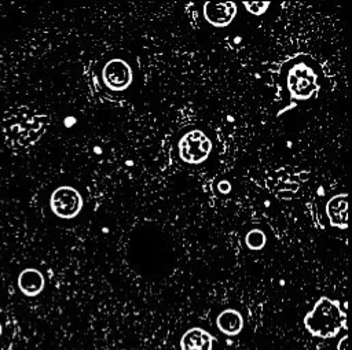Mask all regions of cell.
<instances>
[{
  "instance_id": "obj_1",
  "label": "cell",
  "mask_w": 352,
  "mask_h": 350,
  "mask_svg": "<svg viewBox=\"0 0 352 350\" xmlns=\"http://www.w3.org/2000/svg\"><path fill=\"white\" fill-rule=\"evenodd\" d=\"M346 316L341 310L340 302L327 296H320L314 309L305 314L304 325L307 331L319 339L334 338L342 328H345Z\"/></svg>"
},
{
  "instance_id": "obj_2",
  "label": "cell",
  "mask_w": 352,
  "mask_h": 350,
  "mask_svg": "<svg viewBox=\"0 0 352 350\" xmlns=\"http://www.w3.org/2000/svg\"><path fill=\"white\" fill-rule=\"evenodd\" d=\"M37 117H30L29 110L26 107H18L10 110L1 122L3 135L6 143L11 148H21L28 144H32L28 133L30 128L36 124Z\"/></svg>"
},
{
  "instance_id": "obj_3",
  "label": "cell",
  "mask_w": 352,
  "mask_h": 350,
  "mask_svg": "<svg viewBox=\"0 0 352 350\" xmlns=\"http://www.w3.org/2000/svg\"><path fill=\"white\" fill-rule=\"evenodd\" d=\"M177 151L183 162L199 165L208 159L212 151V141L201 129H191L180 137Z\"/></svg>"
},
{
  "instance_id": "obj_4",
  "label": "cell",
  "mask_w": 352,
  "mask_h": 350,
  "mask_svg": "<svg viewBox=\"0 0 352 350\" xmlns=\"http://www.w3.org/2000/svg\"><path fill=\"white\" fill-rule=\"evenodd\" d=\"M287 91L294 100H307L318 92L316 74L305 63L294 65L286 75Z\"/></svg>"
},
{
  "instance_id": "obj_5",
  "label": "cell",
  "mask_w": 352,
  "mask_h": 350,
  "mask_svg": "<svg viewBox=\"0 0 352 350\" xmlns=\"http://www.w3.org/2000/svg\"><path fill=\"white\" fill-rule=\"evenodd\" d=\"M84 206V199L74 187L59 185L50 196L51 211L63 220H72L80 214Z\"/></svg>"
},
{
  "instance_id": "obj_6",
  "label": "cell",
  "mask_w": 352,
  "mask_h": 350,
  "mask_svg": "<svg viewBox=\"0 0 352 350\" xmlns=\"http://www.w3.org/2000/svg\"><path fill=\"white\" fill-rule=\"evenodd\" d=\"M102 81L110 91H125L133 81L132 67L124 59L113 58L107 60L102 69Z\"/></svg>"
},
{
  "instance_id": "obj_7",
  "label": "cell",
  "mask_w": 352,
  "mask_h": 350,
  "mask_svg": "<svg viewBox=\"0 0 352 350\" xmlns=\"http://www.w3.org/2000/svg\"><path fill=\"white\" fill-rule=\"evenodd\" d=\"M236 4L234 1L213 3L206 1L204 4V18L214 27L228 26L236 15Z\"/></svg>"
},
{
  "instance_id": "obj_8",
  "label": "cell",
  "mask_w": 352,
  "mask_h": 350,
  "mask_svg": "<svg viewBox=\"0 0 352 350\" xmlns=\"http://www.w3.org/2000/svg\"><path fill=\"white\" fill-rule=\"evenodd\" d=\"M214 336L206 329L199 327H192L187 329L180 339L182 350H212Z\"/></svg>"
},
{
  "instance_id": "obj_9",
  "label": "cell",
  "mask_w": 352,
  "mask_h": 350,
  "mask_svg": "<svg viewBox=\"0 0 352 350\" xmlns=\"http://www.w3.org/2000/svg\"><path fill=\"white\" fill-rule=\"evenodd\" d=\"M348 198L346 194H338L329 199L326 205V214L331 226L346 229L348 226Z\"/></svg>"
},
{
  "instance_id": "obj_10",
  "label": "cell",
  "mask_w": 352,
  "mask_h": 350,
  "mask_svg": "<svg viewBox=\"0 0 352 350\" xmlns=\"http://www.w3.org/2000/svg\"><path fill=\"white\" fill-rule=\"evenodd\" d=\"M16 283H18V288L23 295L36 296L44 290L45 280L40 270L34 268H28L19 273Z\"/></svg>"
},
{
  "instance_id": "obj_11",
  "label": "cell",
  "mask_w": 352,
  "mask_h": 350,
  "mask_svg": "<svg viewBox=\"0 0 352 350\" xmlns=\"http://www.w3.org/2000/svg\"><path fill=\"white\" fill-rule=\"evenodd\" d=\"M216 327L227 336H236L243 329V317L236 309H224L216 317Z\"/></svg>"
},
{
  "instance_id": "obj_12",
  "label": "cell",
  "mask_w": 352,
  "mask_h": 350,
  "mask_svg": "<svg viewBox=\"0 0 352 350\" xmlns=\"http://www.w3.org/2000/svg\"><path fill=\"white\" fill-rule=\"evenodd\" d=\"M245 243L249 250L260 251L267 244V236L261 229H250L245 236Z\"/></svg>"
},
{
  "instance_id": "obj_13",
  "label": "cell",
  "mask_w": 352,
  "mask_h": 350,
  "mask_svg": "<svg viewBox=\"0 0 352 350\" xmlns=\"http://www.w3.org/2000/svg\"><path fill=\"white\" fill-rule=\"evenodd\" d=\"M270 1H243L245 8L253 15H261L270 7Z\"/></svg>"
},
{
  "instance_id": "obj_14",
  "label": "cell",
  "mask_w": 352,
  "mask_h": 350,
  "mask_svg": "<svg viewBox=\"0 0 352 350\" xmlns=\"http://www.w3.org/2000/svg\"><path fill=\"white\" fill-rule=\"evenodd\" d=\"M219 191L223 192V194H228L231 191V184L227 181V180H223L219 183Z\"/></svg>"
},
{
  "instance_id": "obj_15",
  "label": "cell",
  "mask_w": 352,
  "mask_h": 350,
  "mask_svg": "<svg viewBox=\"0 0 352 350\" xmlns=\"http://www.w3.org/2000/svg\"><path fill=\"white\" fill-rule=\"evenodd\" d=\"M346 345H348V336L345 335V336L338 342V345H337V350H348Z\"/></svg>"
},
{
  "instance_id": "obj_16",
  "label": "cell",
  "mask_w": 352,
  "mask_h": 350,
  "mask_svg": "<svg viewBox=\"0 0 352 350\" xmlns=\"http://www.w3.org/2000/svg\"><path fill=\"white\" fill-rule=\"evenodd\" d=\"M0 335H1V325H0Z\"/></svg>"
}]
</instances>
